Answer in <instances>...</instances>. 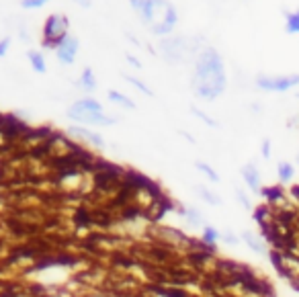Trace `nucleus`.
Wrapping results in <instances>:
<instances>
[{"mask_svg": "<svg viewBox=\"0 0 299 297\" xmlns=\"http://www.w3.org/2000/svg\"><path fill=\"white\" fill-rule=\"evenodd\" d=\"M225 88V72L221 55L213 47H205L197 61H195V74H193V90L197 96L205 100L217 98Z\"/></svg>", "mask_w": 299, "mask_h": 297, "instance_id": "nucleus-1", "label": "nucleus"}, {"mask_svg": "<svg viewBox=\"0 0 299 297\" xmlns=\"http://www.w3.org/2000/svg\"><path fill=\"white\" fill-rule=\"evenodd\" d=\"M203 238H205V242H215L217 240V231L215 229H211V227H205V234H203Z\"/></svg>", "mask_w": 299, "mask_h": 297, "instance_id": "nucleus-22", "label": "nucleus"}, {"mask_svg": "<svg viewBox=\"0 0 299 297\" xmlns=\"http://www.w3.org/2000/svg\"><path fill=\"white\" fill-rule=\"evenodd\" d=\"M10 37H2L0 39V57H4L6 53H8V47H10Z\"/></svg>", "mask_w": 299, "mask_h": 297, "instance_id": "nucleus-21", "label": "nucleus"}, {"mask_svg": "<svg viewBox=\"0 0 299 297\" xmlns=\"http://www.w3.org/2000/svg\"><path fill=\"white\" fill-rule=\"evenodd\" d=\"M176 23H178V12H176V8L170 4L168 10L164 12V16H162L160 20H156V23L150 27V31H152L156 37H166V35H170V33L174 31Z\"/></svg>", "mask_w": 299, "mask_h": 297, "instance_id": "nucleus-7", "label": "nucleus"}, {"mask_svg": "<svg viewBox=\"0 0 299 297\" xmlns=\"http://www.w3.org/2000/svg\"><path fill=\"white\" fill-rule=\"evenodd\" d=\"M291 174V168L289 166H281V176L285 178V176H289Z\"/></svg>", "mask_w": 299, "mask_h": 297, "instance_id": "nucleus-24", "label": "nucleus"}, {"mask_svg": "<svg viewBox=\"0 0 299 297\" xmlns=\"http://www.w3.org/2000/svg\"><path fill=\"white\" fill-rule=\"evenodd\" d=\"M68 16L66 14H49L43 23V41L41 45L43 47H49V49H55L59 45V41L68 35Z\"/></svg>", "mask_w": 299, "mask_h": 297, "instance_id": "nucleus-2", "label": "nucleus"}, {"mask_svg": "<svg viewBox=\"0 0 299 297\" xmlns=\"http://www.w3.org/2000/svg\"><path fill=\"white\" fill-rule=\"evenodd\" d=\"M160 51L168 61H180L182 53L186 51V41L182 37H166L160 41Z\"/></svg>", "mask_w": 299, "mask_h": 297, "instance_id": "nucleus-6", "label": "nucleus"}, {"mask_svg": "<svg viewBox=\"0 0 299 297\" xmlns=\"http://www.w3.org/2000/svg\"><path fill=\"white\" fill-rule=\"evenodd\" d=\"M68 117L80 125H100V127H106V125H113L117 123V117H109L104 115V111L100 113H92V111H82L78 107H70L68 109Z\"/></svg>", "mask_w": 299, "mask_h": 297, "instance_id": "nucleus-4", "label": "nucleus"}, {"mask_svg": "<svg viewBox=\"0 0 299 297\" xmlns=\"http://www.w3.org/2000/svg\"><path fill=\"white\" fill-rule=\"evenodd\" d=\"M45 4H47V0H20V6H23L25 10L41 8V6H45Z\"/></svg>", "mask_w": 299, "mask_h": 297, "instance_id": "nucleus-19", "label": "nucleus"}, {"mask_svg": "<svg viewBox=\"0 0 299 297\" xmlns=\"http://www.w3.org/2000/svg\"><path fill=\"white\" fill-rule=\"evenodd\" d=\"M78 47H80V43H78V39L74 37V35H66L61 41H59V45L55 47V55H57V59L61 61V63H66V66H72L74 61H76V55H78Z\"/></svg>", "mask_w": 299, "mask_h": 297, "instance_id": "nucleus-5", "label": "nucleus"}, {"mask_svg": "<svg viewBox=\"0 0 299 297\" xmlns=\"http://www.w3.org/2000/svg\"><path fill=\"white\" fill-rule=\"evenodd\" d=\"M242 174H244L246 182H248L254 190H258V172H256V168H254V166H246V168H242Z\"/></svg>", "mask_w": 299, "mask_h": 297, "instance_id": "nucleus-14", "label": "nucleus"}, {"mask_svg": "<svg viewBox=\"0 0 299 297\" xmlns=\"http://www.w3.org/2000/svg\"><path fill=\"white\" fill-rule=\"evenodd\" d=\"M123 78H125L129 84H133V86H135L139 92H143V94H147V96H154V90H152L150 86H145V84H143L139 78H135V76H129V74H123Z\"/></svg>", "mask_w": 299, "mask_h": 297, "instance_id": "nucleus-15", "label": "nucleus"}, {"mask_svg": "<svg viewBox=\"0 0 299 297\" xmlns=\"http://www.w3.org/2000/svg\"><path fill=\"white\" fill-rule=\"evenodd\" d=\"M74 2H78V4L84 6V8H90V0H74Z\"/></svg>", "mask_w": 299, "mask_h": 297, "instance_id": "nucleus-25", "label": "nucleus"}, {"mask_svg": "<svg viewBox=\"0 0 299 297\" xmlns=\"http://www.w3.org/2000/svg\"><path fill=\"white\" fill-rule=\"evenodd\" d=\"M178 213H180L182 217H186L190 223H197V225H199V223H203V217H201L195 209H184V207H180V211H178Z\"/></svg>", "mask_w": 299, "mask_h": 297, "instance_id": "nucleus-16", "label": "nucleus"}, {"mask_svg": "<svg viewBox=\"0 0 299 297\" xmlns=\"http://www.w3.org/2000/svg\"><path fill=\"white\" fill-rule=\"evenodd\" d=\"M68 133L74 135V137H78V139H84V141H88V143H92V145H96V147H104L102 135H98L96 131H92V129H88V127H84V125H74V127L68 129Z\"/></svg>", "mask_w": 299, "mask_h": 297, "instance_id": "nucleus-8", "label": "nucleus"}, {"mask_svg": "<svg viewBox=\"0 0 299 297\" xmlns=\"http://www.w3.org/2000/svg\"><path fill=\"white\" fill-rule=\"evenodd\" d=\"M299 76L295 78H258V86L264 90H287L289 86L297 84Z\"/></svg>", "mask_w": 299, "mask_h": 297, "instance_id": "nucleus-9", "label": "nucleus"}, {"mask_svg": "<svg viewBox=\"0 0 299 297\" xmlns=\"http://www.w3.org/2000/svg\"><path fill=\"white\" fill-rule=\"evenodd\" d=\"M129 2H131V4H135V2H137V0H129Z\"/></svg>", "mask_w": 299, "mask_h": 297, "instance_id": "nucleus-26", "label": "nucleus"}, {"mask_svg": "<svg viewBox=\"0 0 299 297\" xmlns=\"http://www.w3.org/2000/svg\"><path fill=\"white\" fill-rule=\"evenodd\" d=\"M193 113H195V115H197V117H199L203 123H207V125H211V127H215V125H217V123H215L211 117H207V115H205L201 109H195V107H193Z\"/></svg>", "mask_w": 299, "mask_h": 297, "instance_id": "nucleus-20", "label": "nucleus"}, {"mask_svg": "<svg viewBox=\"0 0 299 297\" xmlns=\"http://www.w3.org/2000/svg\"><path fill=\"white\" fill-rule=\"evenodd\" d=\"M74 107H78V109H82V111H92V113H100V111H104V109H102V104H100L96 98H90V96L76 100V102H74Z\"/></svg>", "mask_w": 299, "mask_h": 297, "instance_id": "nucleus-13", "label": "nucleus"}, {"mask_svg": "<svg viewBox=\"0 0 299 297\" xmlns=\"http://www.w3.org/2000/svg\"><path fill=\"white\" fill-rule=\"evenodd\" d=\"M195 166H197V168H199V170H201L203 174H207V176H209V178H211L213 182H217V180H219L217 172H215V170H213V168H211L209 164H205V162H195Z\"/></svg>", "mask_w": 299, "mask_h": 297, "instance_id": "nucleus-17", "label": "nucleus"}, {"mask_svg": "<svg viewBox=\"0 0 299 297\" xmlns=\"http://www.w3.org/2000/svg\"><path fill=\"white\" fill-rule=\"evenodd\" d=\"M197 190L201 193V197H203V199H205L207 203H211V205H219V203H221V201H219V199H217V197H215L213 193H209V190H207L205 186H197Z\"/></svg>", "mask_w": 299, "mask_h": 297, "instance_id": "nucleus-18", "label": "nucleus"}, {"mask_svg": "<svg viewBox=\"0 0 299 297\" xmlns=\"http://www.w3.org/2000/svg\"><path fill=\"white\" fill-rule=\"evenodd\" d=\"M168 6H170L168 0H137L135 4H131V8L139 14L141 23L143 25H150V27L156 23V16L158 14H160V18L164 16V12L168 10Z\"/></svg>", "mask_w": 299, "mask_h": 297, "instance_id": "nucleus-3", "label": "nucleus"}, {"mask_svg": "<svg viewBox=\"0 0 299 297\" xmlns=\"http://www.w3.org/2000/svg\"><path fill=\"white\" fill-rule=\"evenodd\" d=\"M78 86H80L82 90H86V92L96 90V78H94V72H92L90 68H84V72H82L80 78H78Z\"/></svg>", "mask_w": 299, "mask_h": 297, "instance_id": "nucleus-11", "label": "nucleus"}, {"mask_svg": "<svg viewBox=\"0 0 299 297\" xmlns=\"http://www.w3.org/2000/svg\"><path fill=\"white\" fill-rule=\"evenodd\" d=\"M27 57H29V61H31V68H33L37 74H45L47 63H45V57H43V53H41V51L29 49V51H27Z\"/></svg>", "mask_w": 299, "mask_h": 297, "instance_id": "nucleus-10", "label": "nucleus"}, {"mask_svg": "<svg viewBox=\"0 0 299 297\" xmlns=\"http://www.w3.org/2000/svg\"><path fill=\"white\" fill-rule=\"evenodd\" d=\"M125 59H127V61H129V63L133 66V68H137V70L141 68V61H139V59H137V57H135L133 53H127V55H125Z\"/></svg>", "mask_w": 299, "mask_h": 297, "instance_id": "nucleus-23", "label": "nucleus"}, {"mask_svg": "<svg viewBox=\"0 0 299 297\" xmlns=\"http://www.w3.org/2000/svg\"><path fill=\"white\" fill-rule=\"evenodd\" d=\"M106 96H109V100H111V102H115V104H119V107H125V109H135V102H133L129 96H125L123 92H119V90H109V92H106Z\"/></svg>", "mask_w": 299, "mask_h": 297, "instance_id": "nucleus-12", "label": "nucleus"}]
</instances>
